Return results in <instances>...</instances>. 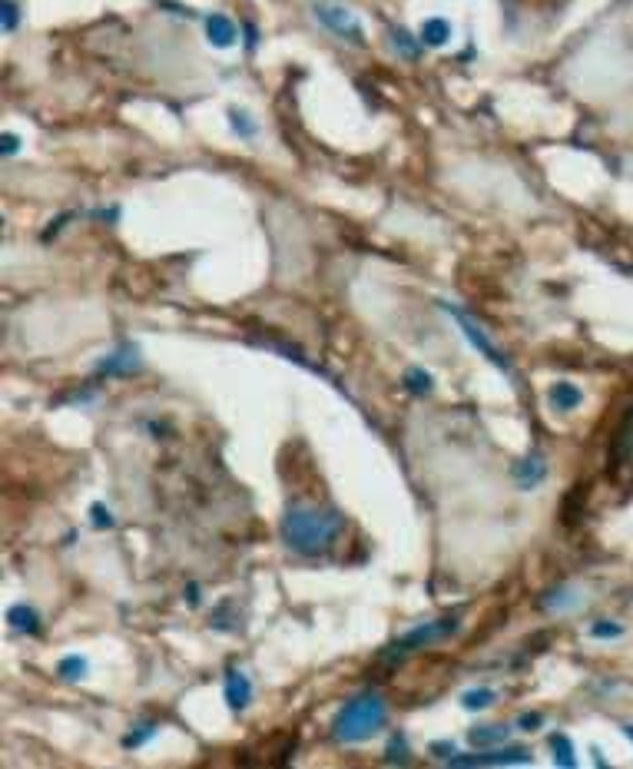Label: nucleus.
<instances>
[{"label":"nucleus","instance_id":"nucleus-1","mask_svg":"<svg viewBox=\"0 0 633 769\" xmlns=\"http://www.w3.org/2000/svg\"><path fill=\"white\" fill-rule=\"evenodd\" d=\"M345 517L339 511H322V508H308V504H292L285 517H282V541L289 544V550L316 558L339 541Z\"/></svg>","mask_w":633,"mask_h":769},{"label":"nucleus","instance_id":"nucleus-2","mask_svg":"<svg viewBox=\"0 0 633 769\" xmlns=\"http://www.w3.org/2000/svg\"><path fill=\"white\" fill-rule=\"evenodd\" d=\"M385 723H388L385 697L382 693H358V697L341 707L332 733H335L339 743H365V740L382 733Z\"/></svg>","mask_w":633,"mask_h":769},{"label":"nucleus","instance_id":"nucleus-3","mask_svg":"<svg viewBox=\"0 0 633 769\" xmlns=\"http://www.w3.org/2000/svg\"><path fill=\"white\" fill-rule=\"evenodd\" d=\"M312 13L318 17V24L332 30L335 37L341 40H349L355 47H362L365 44V30H362V21L352 13V7H345L339 0H316L312 4Z\"/></svg>","mask_w":633,"mask_h":769},{"label":"nucleus","instance_id":"nucleus-4","mask_svg":"<svg viewBox=\"0 0 633 769\" xmlns=\"http://www.w3.org/2000/svg\"><path fill=\"white\" fill-rule=\"evenodd\" d=\"M438 305H441V309H445V312L451 315V318H455L457 326H461V332H464V338H468L474 349L481 351L484 359L491 361L494 368H501L505 375H511V361H507L505 355H501V351L494 349V342L488 338V332H484V328L478 326V322H474V318H471V315L464 312V309H457L455 302H438Z\"/></svg>","mask_w":633,"mask_h":769},{"label":"nucleus","instance_id":"nucleus-5","mask_svg":"<svg viewBox=\"0 0 633 769\" xmlns=\"http://www.w3.org/2000/svg\"><path fill=\"white\" fill-rule=\"evenodd\" d=\"M530 749L524 746H505V749H484V753H471V757H451L448 766L464 769V766H530Z\"/></svg>","mask_w":633,"mask_h":769},{"label":"nucleus","instance_id":"nucleus-6","mask_svg":"<svg viewBox=\"0 0 633 769\" xmlns=\"http://www.w3.org/2000/svg\"><path fill=\"white\" fill-rule=\"evenodd\" d=\"M457 624L455 617H445V620H432V624H422V627H415L408 630L405 637H401L391 650H399V653H408V650H422V647H432V643H441L448 641V637H455L457 633Z\"/></svg>","mask_w":633,"mask_h":769},{"label":"nucleus","instance_id":"nucleus-7","mask_svg":"<svg viewBox=\"0 0 633 769\" xmlns=\"http://www.w3.org/2000/svg\"><path fill=\"white\" fill-rule=\"evenodd\" d=\"M140 368H143L140 349L127 342V345H119L117 351H110V355L96 365V375H119V378H123V375H136Z\"/></svg>","mask_w":633,"mask_h":769},{"label":"nucleus","instance_id":"nucleus-8","mask_svg":"<svg viewBox=\"0 0 633 769\" xmlns=\"http://www.w3.org/2000/svg\"><path fill=\"white\" fill-rule=\"evenodd\" d=\"M202 27H206V40H210L216 50L235 47V40L243 37V30L235 27V21L233 17H226V13H210V17L202 21Z\"/></svg>","mask_w":633,"mask_h":769},{"label":"nucleus","instance_id":"nucleus-9","mask_svg":"<svg viewBox=\"0 0 633 769\" xmlns=\"http://www.w3.org/2000/svg\"><path fill=\"white\" fill-rule=\"evenodd\" d=\"M511 475H514L517 488H521V491L538 488L540 481L547 478V458L540 455V451H530L528 458H521V461L511 467Z\"/></svg>","mask_w":633,"mask_h":769},{"label":"nucleus","instance_id":"nucleus-10","mask_svg":"<svg viewBox=\"0 0 633 769\" xmlns=\"http://www.w3.org/2000/svg\"><path fill=\"white\" fill-rule=\"evenodd\" d=\"M226 703L235 713H243L252 703V683H249V676L243 670H229L226 674Z\"/></svg>","mask_w":633,"mask_h":769},{"label":"nucleus","instance_id":"nucleus-11","mask_svg":"<svg viewBox=\"0 0 633 769\" xmlns=\"http://www.w3.org/2000/svg\"><path fill=\"white\" fill-rule=\"evenodd\" d=\"M388 40H391V47L399 50V57H405L408 63H418V60L424 57V40L411 34L408 27H391V30H388Z\"/></svg>","mask_w":633,"mask_h":769},{"label":"nucleus","instance_id":"nucleus-12","mask_svg":"<svg viewBox=\"0 0 633 769\" xmlns=\"http://www.w3.org/2000/svg\"><path fill=\"white\" fill-rule=\"evenodd\" d=\"M7 624H11L17 633H27V637H37L40 633V614H37L30 604H13L7 607Z\"/></svg>","mask_w":633,"mask_h":769},{"label":"nucleus","instance_id":"nucleus-13","mask_svg":"<svg viewBox=\"0 0 633 769\" xmlns=\"http://www.w3.org/2000/svg\"><path fill=\"white\" fill-rule=\"evenodd\" d=\"M451 21H445V17H428L422 24V40H424V47H432V50H441L451 44Z\"/></svg>","mask_w":633,"mask_h":769},{"label":"nucleus","instance_id":"nucleus-14","mask_svg":"<svg viewBox=\"0 0 633 769\" xmlns=\"http://www.w3.org/2000/svg\"><path fill=\"white\" fill-rule=\"evenodd\" d=\"M547 401L554 405V411H574L580 401H584V395H580V388L571 382H557L551 384V392H547Z\"/></svg>","mask_w":633,"mask_h":769},{"label":"nucleus","instance_id":"nucleus-15","mask_svg":"<svg viewBox=\"0 0 633 769\" xmlns=\"http://www.w3.org/2000/svg\"><path fill=\"white\" fill-rule=\"evenodd\" d=\"M507 733H511L507 726H501V723H491V726H474V730L468 733V740H471V746H474V749H491V746L505 743Z\"/></svg>","mask_w":633,"mask_h":769},{"label":"nucleus","instance_id":"nucleus-16","mask_svg":"<svg viewBox=\"0 0 633 769\" xmlns=\"http://www.w3.org/2000/svg\"><path fill=\"white\" fill-rule=\"evenodd\" d=\"M401 384L408 388L411 395L428 398V395L434 392V375H432V372H424V368H418V365H415V368H408V372H405Z\"/></svg>","mask_w":633,"mask_h":769},{"label":"nucleus","instance_id":"nucleus-17","mask_svg":"<svg viewBox=\"0 0 633 769\" xmlns=\"http://www.w3.org/2000/svg\"><path fill=\"white\" fill-rule=\"evenodd\" d=\"M584 604V597L577 594L574 587H557V591H551V594L544 597V607H547V610H557V614H561V610H574V607H580Z\"/></svg>","mask_w":633,"mask_h":769},{"label":"nucleus","instance_id":"nucleus-18","mask_svg":"<svg viewBox=\"0 0 633 769\" xmlns=\"http://www.w3.org/2000/svg\"><path fill=\"white\" fill-rule=\"evenodd\" d=\"M229 127H233V133L239 136V140H256V133H259V123L252 117H249L243 106H233L229 110Z\"/></svg>","mask_w":633,"mask_h":769},{"label":"nucleus","instance_id":"nucleus-19","mask_svg":"<svg viewBox=\"0 0 633 769\" xmlns=\"http://www.w3.org/2000/svg\"><path fill=\"white\" fill-rule=\"evenodd\" d=\"M551 753H554V763L561 769H574L577 766V753H574V743L567 740L563 733H554L551 736Z\"/></svg>","mask_w":633,"mask_h":769},{"label":"nucleus","instance_id":"nucleus-20","mask_svg":"<svg viewBox=\"0 0 633 769\" xmlns=\"http://www.w3.org/2000/svg\"><path fill=\"white\" fill-rule=\"evenodd\" d=\"M494 699H497V693H494L491 687H474V690H464L461 693V707L471 713H478V710H488Z\"/></svg>","mask_w":633,"mask_h":769},{"label":"nucleus","instance_id":"nucleus-21","mask_svg":"<svg viewBox=\"0 0 633 769\" xmlns=\"http://www.w3.org/2000/svg\"><path fill=\"white\" fill-rule=\"evenodd\" d=\"M90 674V664H86V657H80V653H70V657H63L57 664V676H63V680H83V676Z\"/></svg>","mask_w":633,"mask_h":769},{"label":"nucleus","instance_id":"nucleus-22","mask_svg":"<svg viewBox=\"0 0 633 769\" xmlns=\"http://www.w3.org/2000/svg\"><path fill=\"white\" fill-rule=\"evenodd\" d=\"M156 730H160L156 723H140V726H133V730L123 736V746H127V749H140L143 743H150L152 736H156Z\"/></svg>","mask_w":633,"mask_h":769},{"label":"nucleus","instance_id":"nucleus-23","mask_svg":"<svg viewBox=\"0 0 633 769\" xmlns=\"http://www.w3.org/2000/svg\"><path fill=\"white\" fill-rule=\"evenodd\" d=\"M0 21H4V34H13L21 27V4L17 0H0Z\"/></svg>","mask_w":633,"mask_h":769},{"label":"nucleus","instance_id":"nucleus-24","mask_svg":"<svg viewBox=\"0 0 633 769\" xmlns=\"http://www.w3.org/2000/svg\"><path fill=\"white\" fill-rule=\"evenodd\" d=\"M590 637H597V641H617V637H623V624H617V620H597V624L590 627Z\"/></svg>","mask_w":633,"mask_h":769},{"label":"nucleus","instance_id":"nucleus-25","mask_svg":"<svg viewBox=\"0 0 633 769\" xmlns=\"http://www.w3.org/2000/svg\"><path fill=\"white\" fill-rule=\"evenodd\" d=\"M90 525H94L96 531H110V527L117 525V521H113V514H110V508H106V504L96 501L94 508H90Z\"/></svg>","mask_w":633,"mask_h":769},{"label":"nucleus","instance_id":"nucleus-26","mask_svg":"<svg viewBox=\"0 0 633 769\" xmlns=\"http://www.w3.org/2000/svg\"><path fill=\"white\" fill-rule=\"evenodd\" d=\"M21 146H24V140H21L17 133H11V129L0 136V153H4L7 160H11V156H17V153H21Z\"/></svg>","mask_w":633,"mask_h":769},{"label":"nucleus","instance_id":"nucleus-27","mask_svg":"<svg viewBox=\"0 0 633 769\" xmlns=\"http://www.w3.org/2000/svg\"><path fill=\"white\" fill-rule=\"evenodd\" d=\"M388 759H399V763H408V743H405V736H395L391 746H388Z\"/></svg>","mask_w":633,"mask_h":769},{"label":"nucleus","instance_id":"nucleus-28","mask_svg":"<svg viewBox=\"0 0 633 769\" xmlns=\"http://www.w3.org/2000/svg\"><path fill=\"white\" fill-rule=\"evenodd\" d=\"M428 753H432V757H438V759H451L455 757V743H451V740H438V743H432L428 746Z\"/></svg>","mask_w":633,"mask_h":769},{"label":"nucleus","instance_id":"nucleus-29","mask_svg":"<svg viewBox=\"0 0 633 769\" xmlns=\"http://www.w3.org/2000/svg\"><path fill=\"white\" fill-rule=\"evenodd\" d=\"M243 37H246V50L252 54V50L259 47V30H256V24H252V21H246V24H243Z\"/></svg>","mask_w":633,"mask_h":769},{"label":"nucleus","instance_id":"nucleus-30","mask_svg":"<svg viewBox=\"0 0 633 769\" xmlns=\"http://www.w3.org/2000/svg\"><path fill=\"white\" fill-rule=\"evenodd\" d=\"M540 723H544V716H540V713H524V716L517 720V726H521V730H538Z\"/></svg>","mask_w":633,"mask_h":769},{"label":"nucleus","instance_id":"nucleus-31","mask_svg":"<svg viewBox=\"0 0 633 769\" xmlns=\"http://www.w3.org/2000/svg\"><path fill=\"white\" fill-rule=\"evenodd\" d=\"M189 607H200V587H196V583H189Z\"/></svg>","mask_w":633,"mask_h":769},{"label":"nucleus","instance_id":"nucleus-32","mask_svg":"<svg viewBox=\"0 0 633 769\" xmlns=\"http://www.w3.org/2000/svg\"><path fill=\"white\" fill-rule=\"evenodd\" d=\"M590 753H594V763H597V766H607V759L600 757V749H597V746H590Z\"/></svg>","mask_w":633,"mask_h":769},{"label":"nucleus","instance_id":"nucleus-33","mask_svg":"<svg viewBox=\"0 0 633 769\" xmlns=\"http://www.w3.org/2000/svg\"><path fill=\"white\" fill-rule=\"evenodd\" d=\"M623 733H627V740H633V723L630 726H623Z\"/></svg>","mask_w":633,"mask_h":769}]
</instances>
